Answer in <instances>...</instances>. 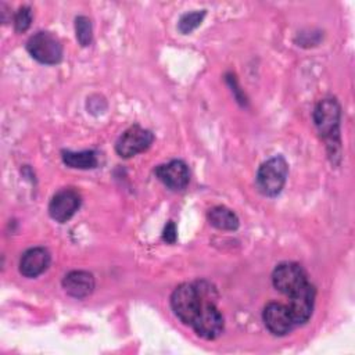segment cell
I'll return each instance as SVG.
<instances>
[{
  "label": "cell",
  "instance_id": "cell-1",
  "mask_svg": "<svg viewBox=\"0 0 355 355\" xmlns=\"http://www.w3.org/2000/svg\"><path fill=\"white\" fill-rule=\"evenodd\" d=\"M205 283H183L178 286L171 295V308L173 313L184 323L191 324L200 306L211 297V290Z\"/></svg>",
  "mask_w": 355,
  "mask_h": 355
},
{
  "label": "cell",
  "instance_id": "cell-2",
  "mask_svg": "<svg viewBox=\"0 0 355 355\" xmlns=\"http://www.w3.org/2000/svg\"><path fill=\"white\" fill-rule=\"evenodd\" d=\"M288 175L287 161L276 155L265 161L257 172V189L266 197H276L284 187Z\"/></svg>",
  "mask_w": 355,
  "mask_h": 355
},
{
  "label": "cell",
  "instance_id": "cell-3",
  "mask_svg": "<svg viewBox=\"0 0 355 355\" xmlns=\"http://www.w3.org/2000/svg\"><path fill=\"white\" fill-rule=\"evenodd\" d=\"M341 107L336 98L320 100L313 110V121L324 140L338 143Z\"/></svg>",
  "mask_w": 355,
  "mask_h": 355
},
{
  "label": "cell",
  "instance_id": "cell-4",
  "mask_svg": "<svg viewBox=\"0 0 355 355\" xmlns=\"http://www.w3.org/2000/svg\"><path fill=\"white\" fill-rule=\"evenodd\" d=\"M193 330L205 340H215L223 331V316L216 308L212 298H207L200 306L191 324Z\"/></svg>",
  "mask_w": 355,
  "mask_h": 355
},
{
  "label": "cell",
  "instance_id": "cell-5",
  "mask_svg": "<svg viewBox=\"0 0 355 355\" xmlns=\"http://www.w3.org/2000/svg\"><path fill=\"white\" fill-rule=\"evenodd\" d=\"M28 53L40 64L54 65L62 58V46L58 37L50 32H37L26 43Z\"/></svg>",
  "mask_w": 355,
  "mask_h": 355
},
{
  "label": "cell",
  "instance_id": "cell-6",
  "mask_svg": "<svg viewBox=\"0 0 355 355\" xmlns=\"http://www.w3.org/2000/svg\"><path fill=\"white\" fill-rule=\"evenodd\" d=\"M153 141L154 135L150 130L139 125H133L119 136L115 143V151L122 158H130L146 151Z\"/></svg>",
  "mask_w": 355,
  "mask_h": 355
},
{
  "label": "cell",
  "instance_id": "cell-7",
  "mask_svg": "<svg viewBox=\"0 0 355 355\" xmlns=\"http://www.w3.org/2000/svg\"><path fill=\"white\" fill-rule=\"evenodd\" d=\"M306 282V272L300 263L295 262L279 263L272 273L273 287L286 295H290Z\"/></svg>",
  "mask_w": 355,
  "mask_h": 355
},
{
  "label": "cell",
  "instance_id": "cell-8",
  "mask_svg": "<svg viewBox=\"0 0 355 355\" xmlns=\"http://www.w3.org/2000/svg\"><path fill=\"white\" fill-rule=\"evenodd\" d=\"M315 295L316 288L309 282H306L304 286H301L288 295L290 300L287 308L295 326L304 324L309 320L315 305Z\"/></svg>",
  "mask_w": 355,
  "mask_h": 355
},
{
  "label": "cell",
  "instance_id": "cell-9",
  "mask_svg": "<svg viewBox=\"0 0 355 355\" xmlns=\"http://www.w3.org/2000/svg\"><path fill=\"white\" fill-rule=\"evenodd\" d=\"M80 207V194L73 187L58 190L49 202V215L55 222L69 220Z\"/></svg>",
  "mask_w": 355,
  "mask_h": 355
},
{
  "label": "cell",
  "instance_id": "cell-10",
  "mask_svg": "<svg viewBox=\"0 0 355 355\" xmlns=\"http://www.w3.org/2000/svg\"><path fill=\"white\" fill-rule=\"evenodd\" d=\"M262 319L266 329L273 336H286L295 326L288 308L279 302H269L262 312Z\"/></svg>",
  "mask_w": 355,
  "mask_h": 355
},
{
  "label": "cell",
  "instance_id": "cell-11",
  "mask_svg": "<svg viewBox=\"0 0 355 355\" xmlns=\"http://www.w3.org/2000/svg\"><path fill=\"white\" fill-rule=\"evenodd\" d=\"M154 172L155 176L171 190L179 191L189 184V168L180 159H172L168 164L158 165Z\"/></svg>",
  "mask_w": 355,
  "mask_h": 355
},
{
  "label": "cell",
  "instance_id": "cell-12",
  "mask_svg": "<svg viewBox=\"0 0 355 355\" xmlns=\"http://www.w3.org/2000/svg\"><path fill=\"white\" fill-rule=\"evenodd\" d=\"M51 262V255L44 247H33L26 250L19 259V272L25 277H37Z\"/></svg>",
  "mask_w": 355,
  "mask_h": 355
},
{
  "label": "cell",
  "instance_id": "cell-13",
  "mask_svg": "<svg viewBox=\"0 0 355 355\" xmlns=\"http://www.w3.org/2000/svg\"><path fill=\"white\" fill-rule=\"evenodd\" d=\"M62 287L68 295L82 300L94 290V277L86 270H72L64 276Z\"/></svg>",
  "mask_w": 355,
  "mask_h": 355
},
{
  "label": "cell",
  "instance_id": "cell-14",
  "mask_svg": "<svg viewBox=\"0 0 355 355\" xmlns=\"http://www.w3.org/2000/svg\"><path fill=\"white\" fill-rule=\"evenodd\" d=\"M207 218H208V222L219 230H236L240 225L237 215L232 209L223 205L212 207L208 211Z\"/></svg>",
  "mask_w": 355,
  "mask_h": 355
},
{
  "label": "cell",
  "instance_id": "cell-15",
  "mask_svg": "<svg viewBox=\"0 0 355 355\" xmlns=\"http://www.w3.org/2000/svg\"><path fill=\"white\" fill-rule=\"evenodd\" d=\"M62 161L67 166L75 169H92L97 165V155L94 151H64Z\"/></svg>",
  "mask_w": 355,
  "mask_h": 355
},
{
  "label": "cell",
  "instance_id": "cell-16",
  "mask_svg": "<svg viewBox=\"0 0 355 355\" xmlns=\"http://www.w3.org/2000/svg\"><path fill=\"white\" fill-rule=\"evenodd\" d=\"M75 32H76V39L80 46L85 47L92 43L93 29H92V22L87 17L79 15L75 18Z\"/></svg>",
  "mask_w": 355,
  "mask_h": 355
},
{
  "label": "cell",
  "instance_id": "cell-17",
  "mask_svg": "<svg viewBox=\"0 0 355 355\" xmlns=\"http://www.w3.org/2000/svg\"><path fill=\"white\" fill-rule=\"evenodd\" d=\"M205 17V10L201 11H193V12H186L180 17L179 22H178V29L182 33H190L191 31H194L197 26H200V24L202 22Z\"/></svg>",
  "mask_w": 355,
  "mask_h": 355
},
{
  "label": "cell",
  "instance_id": "cell-18",
  "mask_svg": "<svg viewBox=\"0 0 355 355\" xmlns=\"http://www.w3.org/2000/svg\"><path fill=\"white\" fill-rule=\"evenodd\" d=\"M32 22V10L28 6L21 7L14 15V26L17 32H25Z\"/></svg>",
  "mask_w": 355,
  "mask_h": 355
},
{
  "label": "cell",
  "instance_id": "cell-19",
  "mask_svg": "<svg viewBox=\"0 0 355 355\" xmlns=\"http://www.w3.org/2000/svg\"><path fill=\"white\" fill-rule=\"evenodd\" d=\"M176 237H178V234H176V226H175L173 222H169V223L165 226V229H164L162 239H164V241H166V243H169V244H173V243L176 241Z\"/></svg>",
  "mask_w": 355,
  "mask_h": 355
}]
</instances>
